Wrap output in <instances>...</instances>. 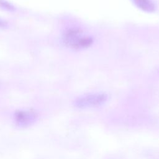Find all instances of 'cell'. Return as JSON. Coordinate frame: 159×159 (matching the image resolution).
Masks as SVG:
<instances>
[{
	"label": "cell",
	"instance_id": "1",
	"mask_svg": "<svg viewBox=\"0 0 159 159\" xmlns=\"http://www.w3.org/2000/svg\"><path fill=\"white\" fill-rule=\"evenodd\" d=\"M63 44L69 48L80 50L88 48L93 43L91 36L83 33L78 29L71 28L66 30L62 35Z\"/></svg>",
	"mask_w": 159,
	"mask_h": 159
},
{
	"label": "cell",
	"instance_id": "2",
	"mask_svg": "<svg viewBox=\"0 0 159 159\" xmlns=\"http://www.w3.org/2000/svg\"><path fill=\"white\" fill-rule=\"evenodd\" d=\"M108 96L104 93H95L83 95L74 101V105L79 109H89L102 106L107 101Z\"/></svg>",
	"mask_w": 159,
	"mask_h": 159
},
{
	"label": "cell",
	"instance_id": "3",
	"mask_svg": "<svg viewBox=\"0 0 159 159\" xmlns=\"http://www.w3.org/2000/svg\"><path fill=\"white\" fill-rule=\"evenodd\" d=\"M39 117L38 113L32 109H18L12 116L14 124L19 128H27L34 125Z\"/></svg>",
	"mask_w": 159,
	"mask_h": 159
},
{
	"label": "cell",
	"instance_id": "4",
	"mask_svg": "<svg viewBox=\"0 0 159 159\" xmlns=\"http://www.w3.org/2000/svg\"><path fill=\"white\" fill-rule=\"evenodd\" d=\"M134 4L140 10L146 12H153L156 6L152 0H132Z\"/></svg>",
	"mask_w": 159,
	"mask_h": 159
},
{
	"label": "cell",
	"instance_id": "5",
	"mask_svg": "<svg viewBox=\"0 0 159 159\" xmlns=\"http://www.w3.org/2000/svg\"><path fill=\"white\" fill-rule=\"evenodd\" d=\"M0 7L9 11H15V7L6 0H0Z\"/></svg>",
	"mask_w": 159,
	"mask_h": 159
},
{
	"label": "cell",
	"instance_id": "6",
	"mask_svg": "<svg viewBox=\"0 0 159 159\" xmlns=\"http://www.w3.org/2000/svg\"><path fill=\"white\" fill-rule=\"evenodd\" d=\"M7 27V22L0 19V28H6Z\"/></svg>",
	"mask_w": 159,
	"mask_h": 159
}]
</instances>
